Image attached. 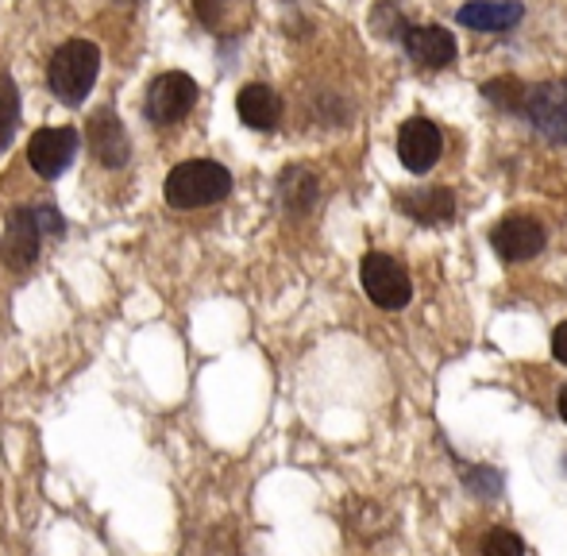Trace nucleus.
I'll list each match as a JSON object with an SVG mask.
<instances>
[{"mask_svg": "<svg viewBox=\"0 0 567 556\" xmlns=\"http://www.w3.org/2000/svg\"><path fill=\"white\" fill-rule=\"evenodd\" d=\"M231 194V174L228 166L213 163V158H189L178 163L166 174V202L174 209H205L217 205Z\"/></svg>", "mask_w": 567, "mask_h": 556, "instance_id": "nucleus-1", "label": "nucleus"}, {"mask_svg": "<svg viewBox=\"0 0 567 556\" xmlns=\"http://www.w3.org/2000/svg\"><path fill=\"white\" fill-rule=\"evenodd\" d=\"M101 70V51L85 39H70L66 47H59L51 59V70H47V82H51L54 97L62 105H82L90 97L93 82H97Z\"/></svg>", "mask_w": 567, "mask_h": 556, "instance_id": "nucleus-2", "label": "nucleus"}, {"mask_svg": "<svg viewBox=\"0 0 567 556\" xmlns=\"http://www.w3.org/2000/svg\"><path fill=\"white\" fill-rule=\"evenodd\" d=\"M43 233H62V220L54 209H16L4 225V236H0V259H4L12 271H28L39 259V244H43Z\"/></svg>", "mask_w": 567, "mask_h": 556, "instance_id": "nucleus-3", "label": "nucleus"}, {"mask_svg": "<svg viewBox=\"0 0 567 556\" xmlns=\"http://www.w3.org/2000/svg\"><path fill=\"white\" fill-rule=\"evenodd\" d=\"M363 290L379 309H405L413 298L405 267L398 264V259L382 256V251H371V256L363 259Z\"/></svg>", "mask_w": 567, "mask_h": 556, "instance_id": "nucleus-4", "label": "nucleus"}, {"mask_svg": "<svg viewBox=\"0 0 567 556\" xmlns=\"http://www.w3.org/2000/svg\"><path fill=\"white\" fill-rule=\"evenodd\" d=\"M194 105H197V85H194V78L182 74V70L158 74L155 82H151L147 116L155 124H178Z\"/></svg>", "mask_w": 567, "mask_h": 556, "instance_id": "nucleus-5", "label": "nucleus"}, {"mask_svg": "<svg viewBox=\"0 0 567 556\" xmlns=\"http://www.w3.org/2000/svg\"><path fill=\"white\" fill-rule=\"evenodd\" d=\"M545 240H548L545 225H540L537 217H525V213H514V217H506L491 233L494 251H498L502 259H509V264H525V259L540 256V251H545Z\"/></svg>", "mask_w": 567, "mask_h": 556, "instance_id": "nucleus-6", "label": "nucleus"}, {"mask_svg": "<svg viewBox=\"0 0 567 556\" xmlns=\"http://www.w3.org/2000/svg\"><path fill=\"white\" fill-rule=\"evenodd\" d=\"M525 113L533 128L553 143H567V82H545L525 93Z\"/></svg>", "mask_w": 567, "mask_h": 556, "instance_id": "nucleus-7", "label": "nucleus"}, {"mask_svg": "<svg viewBox=\"0 0 567 556\" xmlns=\"http://www.w3.org/2000/svg\"><path fill=\"white\" fill-rule=\"evenodd\" d=\"M78 151V132L74 128H39L28 143V163L43 178H59Z\"/></svg>", "mask_w": 567, "mask_h": 556, "instance_id": "nucleus-8", "label": "nucleus"}, {"mask_svg": "<svg viewBox=\"0 0 567 556\" xmlns=\"http://www.w3.org/2000/svg\"><path fill=\"white\" fill-rule=\"evenodd\" d=\"M444 151V140H441V128L425 116H413V121L402 124V136H398V155H402V166L413 174H425L436 166Z\"/></svg>", "mask_w": 567, "mask_h": 556, "instance_id": "nucleus-9", "label": "nucleus"}, {"mask_svg": "<svg viewBox=\"0 0 567 556\" xmlns=\"http://www.w3.org/2000/svg\"><path fill=\"white\" fill-rule=\"evenodd\" d=\"M405 51L417 66L425 70H444L455 62V39L449 28L441 23H425V28H410L405 31Z\"/></svg>", "mask_w": 567, "mask_h": 556, "instance_id": "nucleus-10", "label": "nucleus"}, {"mask_svg": "<svg viewBox=\"0 0 567 556\" xmlns=\"http://www.w3.org/2000/svg\"><path fill=\"white\" fill-rule=\"evenodd\" d=\"M402 213L417 225H452L455 220V197L452 189L444 186H421L413 194H402L398 197Z\"/></svg>", "mask_w": 567, "mask_h": 556, "instance_id": "nucleus-11", "label": "nucleus"}, {"mask_svg": "<svg viewBox=\"0 0 567 556\" xmlns=\"http://www.w3.org/2000/svg\"><path fill=\"white\" fill-rule=\"evenodd\" d=\"M85 136H90V147H93V155H97V163H105V166H124L127 155H132L124 124H120L113 113L93 116V121L85 124Z\"/></svg>", "mask_w": 567, "mask_h": 556, "instance_id": "nucleus-12", "label": "nucleus"}, {"mask_svg": "<svg viewBox=\"0 0 567 556\" xmlns=\"http://www.w3.org/2000/svg\"><path fill=\"white\" fill-rule=\"evenodd\" d=\"M522 16H525L522 0H471V4L460 8L455 20L475 31H506V28H514Z\"/></svg>", "mask_w": 567, "mask_h": 556, "instance_id": "nucleus-13", "label": "nucleus"}, {"mask_svg": "<svg viewBox=\"0 0 567 556\" xmlns=\"http://www.w3.org/2000/svg\"><path fill=\"white\" fill-rule=\"evenodd\" d=\"M236 113L239 121L247 124V128L255 132H270L278 124V116H282V101H278V93L270 90V85H244L236 97Z\"/></svg>", "mask_w": 567, "mask_h": 556, "instance_id": "nucleus-14", "label": "nucleus"}, {"mask_svg": "<svg viewBox=\"0 0 567 556\" xmlns=\"http://www.w3.org/2000/svg\"><path fill=\"white\" fill-rule=\"evenodd\" d=\"M16 124H20V93H16L12 78L0 74V151L12 143Z\"/></svg>", "mask_w": 567, "mask_h": 556, "instance_id": "nucleus-15", "label": "nucleus"}, {"mask_svg": "<svg viewBox=\"0 0 567 556\" xmlns=\"http://www.w3.org/2000/svg\"><path fill=\"white\" fill-rule=\"evenodd\" d=\"M525 93L529 90H525L517 78H494V82L483 85V97L502 109H525Z\"/></svg>", "mask_w": 567, "mask_h": 556, "instance_id": "nucleus-16", "label": "nucleus"}, {"mask_svg": "<svg viewBox=\"0 0 567 556\" xmlns=\"http://www.w3.org/2000/svg\"><path fill=\"white\" fill-rule=\"evenodd\" d=\"M522 553H525V545L514 529H494L483 545V556H522Z\"/></svg>", "mask_w": 567, "mask_h": 556, "instance_id": "nucleus-17", "label": "nucleus"}, {"mask_svg": "<svg viewBox=\"0 0 567 556\" xmlns=\"http://www.w3.org/2000/svg\"><path fill=\"white\" fill-rule=\"evenodd\" d=\"M553 356H556L560 363H567V321L553 332Z\"/></svg>", "mask_w": 567, "mask_h": 556, "instance_id": "nucleus-18", "label": "nucleus"}, {"mask_svg": "<svg viewBox=\"0 0 567 556\" xmlns=\"http://www.w3.org/2000/svg\"><path fill=\"white\" fill-rule=\"evenodd\" d=\"M560 418L567 421V387H564V394H560Z\"/></svg>", "mask_w": 567, "mask_h": 556, "instance_id": "nucleus-19", "label": "nucleus"}]
</instances>
